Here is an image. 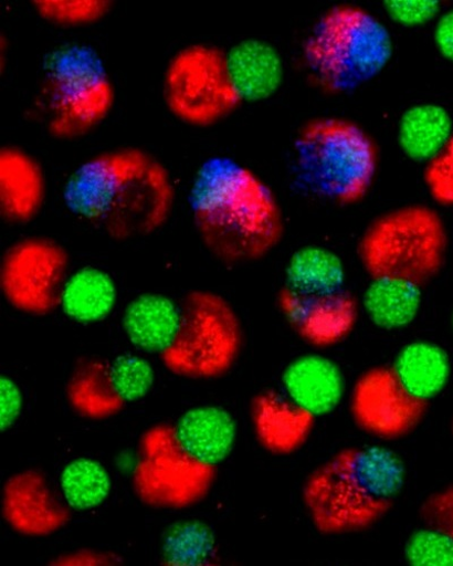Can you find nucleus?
Wrapping results in <instances>:
<instances>
[{"mask_svg":"<svg viewBox=\"0 0 453 566\" xmlns=\"http://www.w3.org/2000/svg\"><path fill=\"white\" fill-rule=\"evenodd\" d=\"M296 174L312 195L349 207L369 195L379 166L373 137L352 120L320 117L308 120L294 142Z\"/></svg>","mask_w":453,"mask_h":566,"instance_id":"6","label":"nucleus"},{"mask_svg":"<svg viewBox=\"0 0 453 566\" xmlns=\"http://www.w3.org/2000/svg\"><path fill=\"white\" fill-rule=\"evenodd\" d=\"M61 488L72 509L85 511L105 502L112 491V480L101 462L80 458L64 468Z\"/></svg>","mask_w":453,"mask_h":566,"instance_id":"24","label":"nucleus"},{"mask_svg":"<svg viewBox=\"0 0 453 566\" xmlns=\"http://www.w3.org/2000/svg\"><path fill=\"white\" fill-rule=\"evenodd\" d=\"M451 328H452V334H453V311H452V314H451Z\"/></svg>","mask_w":453,"mask_h":566,"instance_id":"36","label":"nucleus"},{"mask_svg":"<svg viewBox=\"0 0 453 566\" xmlns=\"http://www.w3.org/2000/svg\"><path fill=\"white\" fill-rule=\"evenodd\" d=\"M391 368L402 388L425 403L445 390L451 377L449 354L440 345L428 340L404 345Z\"/></svg>","mask_w":453,"mask_h":566,"instance_id":"20","label":"nucleus"},{"mask_svg":"<svg viewBox=\"0 0 453 566\" xmlns=\"http://www.w3.org/2000/svg\"><path fill=\"white\" fill-rule=\"evenodd\" d=\"M446 248V230L439 213L428 206L411 205L373 220L361 234L358 256L371 277H400L422 286L442 269Z\"/></svg>","mask_w":453,"mask_h":566,"instance_id":"7","label":"nucleus"},{"mask_svg":"<svg viewBox=\"0 0 453 566\" xmlns=\"http://www.w3.org/2000/svg\"><path fill=\"white\" fill-rule=\"evenodd\" d=\"M286 286L303 295L344 290L346 268L341 258L325 247L307 245L294 252L286 265Z\"/></svg>","mask_w":453,"mask_h":566,"instance_id":"23","label":"nucleus"},{"mask_svg":"<svg viewBox=\"0 0 453 566\" xmlns=\"http://www.w3.org/2000/svg\"><path fill=\"white\" fill-rule=\"evenodd\" d=\"M116 99L115 83L99 53L85 43L65 42L43 59L32 112L51 137L73 142L102 127Z\"/></svg>","mask_w":453,"mask_h":566,"instance_id":"4","label":"nucleus"},{"mask_svg":"<svg viewBox=\"0 0 453 566\" xmlns=\"http://www.w3.org/2000/svg\"><path fill=\"white\" fill-rule=\"evenodd\" d=\"M452 432H453V421H452Z\"/></svg>","mask_w":453,"mask_h":566,"instance_id":"37","label":"nucleus"},{"mask_svg":"<svg viewBox=\"0 0 453 566\" xmlns=\"http://www.w3.org/2000/svg\"><path fill=\"white\" fill-rule=\"evenodd\" d=\"M119 300L114 276L103 268L84 265L71 270L62 290L59 308L80 324H96L108 318Z\"/></svg>","mask_w":453,"mask_h":566,"instance_id":"19","label":"nucleus"},{"mask_svg":"<svg viewBox=\"0 0 453 566\" xmlns=\"http://www.w3.org/2000/svg\"><path fill=\"white\" fill-rule=\"evenodd\" d=\"M257 439L272 454L291 455L308 441L315 417L295 405L284 392L265 391L252 403Z\"/></svg>","mask_w":453,"mask_h":566,"instance_id":"15","label":"nucleus"},{"mask_svg":"<svg viewBox=\"0 0 453 566\" xmlns=\"http://www.w3.org/2000/svg\"><path fill=\"white\" fill-rule=\"evenodd\" d=\"M278 306L297 336L315 349H328L344 343L357 324L360 303L345 290L303 295L285 286Z\"/></svg>","mask_w":453,"mask_h":566,"instance_id":"12","label":"nucleus"},{"mask_svg":"<svg viewBox=\"0 0 453 566\" xmlns=\"http://www.w3.org/2000/svg\"><path fill=\"white\" fill-rule=\"evenodd\" d=\"M189 205L200 242L224 265L259 261L283 240L284 216L274 191L230 157L209 158L198 168Z\"/></svg>","mask_w":453,"mask_h":566,"instance_id":"2","label":"nucleus"},{"mask_svg":"<svg viewBox=\"0 0 453 566\" xmlns=\"http://www.w3.org/2000/svg\"><path fill=\"white\" fill-rule=\"evenodd\" d=\"M434 41L440 54L453 63V9L442 14L436 22Z\"/></svg>","mask_w":453,"mask_h":566,"instance_id":"34","label":"nucleus"},{"mask_svg":"<svg viewBox=\"0 0 453 566\" xmlns=\"http://www.w3.org/2000/svg\"><path fill=\"white\" fill-rule=\"evenodd\" d=\"M72 400L85 409H107L122 400L116 395L109 375V367L89 363L83 366L71 386Z\"/></svg>","mask_w":453,"mask_h":566,"instance_id":"28","label":"nucleus"},{"mask_svg":"<svg viewBox=\"0 0 453 566\" xmlns=\"http://www.w3.org/2000/svg\"><path fill=\"white\" fill-rule=\"evenodd\" d=\"M238 437V423L222 407L202 406L188 410L176 427V440L188 455L206 465L229 458Z\"/></svg>","mask_w":453,"mask_h":566,"instance_id":"18","label":"nucleus"},{"mask_svg":"<svg viewBox=\"0 0 453 566\" xmlns=\"http://www.w3.org/2000/svg\"><path fill=\"white\" fill-rule=\"evenodd\" d=\"M405 483V467L383 446L344 449L317 467L303 488L314 527L325 535L371 528L390 511Z\"/></svg>","mask_w":453,"mask_h":566,"instance_id":"3","label":"nucleus"},{"mask_svg":"<svg viewBox=\"0 0 453 566\" xmlns=\"http://www.w3.org/2000/svg\"><path fill=\"white\" fill-rule=\"evenodd\" d=\"M452 135L449 113L439 105L421 104L402 114L397 137L408 159L428 164L442 151Z\"/></svg>","mask_w":453,"mask_h":566,"instance_id":"22","label":"nucleus"},{"mask_svg":"<svg viewBox=\"0 0 453 566\" xmlns=\"http://www.w3.org/2000/svg\"><path fill=\"white\" fill-rule=\"evenodd\" d=\"M113 388L123 402L144 399L155 386L156 371L151 363L141 356L124 354L109 366Z\"/></svg>","mask_w":453,"mask_h":566,"instance_id":"27","label":"nucleus"},{"mask_svg":"<svg viewBox=\"0 0 453 566\" xmlns=\"http://www.w3.org/2000/svg\"><path fill=\"white\" fill-rule=\"evenodd\" d=\"M70 272V256L61 243L45 235H27L3 254L0 291L19 312L48 314L60 306Z\"/></svg>","mask_w":453,"mask_h":566,"instance_id":"10","label":"nucleus"},{"mask_svg":"<svg viewBox=\"0 0 453 566\" xmlns=\"http://www.w3.org/2000/svg\"><path fill=\"white\" fill-rule=\"evenodd\" d=\"M161 94L170 116L197 129L219 125L243 105L225 51L207 42L181 46L169 59L162 74Z\"/></svg>","mask_w":453,"mask_h":566,"instance_id":"8","label":"nucleus"},{"mask_svg":"<svg viewBox=\"0 0 453 566\" xmlns=\"http://www.w3.org/2000/svg\"><path fill=\"white\" fill-rule=\"evenodd\" d=\"M426 410L428 403L402 388L391 366L362 373L350 392V413L359 430L383 441L410 436Z\"/></svg>","mask_w":453,"mask_h":566,"instance_id":"11","label":"nucleus"},{"mask_svg":"<svg viewBox=\"0 0 453 566\" xmlns=\"http://www.w3.org/2000/svg\"><path fill=\"white\" fill-rule=\"evenodd\" d=\"M424 182L438 205L453 207V135L442 151L426 164Z\"/></svg>","mask_w":453,"mask_h":566,"instance_id":"30","label":"nucleus"},{"mask_svg":"<svg viewBox=\"0 0 453 566\" xmlns=\"http://www.w3.org/2000/svg\"><path fill=\"white\" fill-rule=\"evenodd\" d=\"M404 557L412 566H453V546L441 533L423 526L408 538Z\"/></svg>","mask_w":453,"mask_h":566,"instance_id":"29","label":"nucleus"},{"mask_svg":"<svg viewBox=\"0 0 453 566\" xmlns=\"http://www.w3.org/2000/svg\"><path fill=\"white\" fill-rule=\"evenodd\" d=\"M49 184L39 160L18 146L0 150V214L11 226H24L41 213Z\"/></svg>","mask_w":453,"mask_h":566,"instance_id":"13","label":"nucleus"},{"mask_svg":"<svg viewBox=\"0 0 453 566\" xmlns=\"http://www.w3.org/2000/svg\"><path fill=\"white\" fill-rule=\"evenodd\" d=\"M232 81L244 103H262L280 91L285 77L282 55L274 44L249 38L225 51Z\"/></svg>","mask_w":453,"mask_h":566,"instance_id":"16","label":"nucleus"},{"mask_svg":"<svg viewBox=\"0 0 453 566\" xmlns=\"http://www.w3.org/2000/svg\"><path fill=\"white\" fill-rule=\"evenodd\" d=\"M283 392L316 417L334 412L346 396V379L331 358L309 353L292 360L282 375Z\"/></svg>","mask_w":453,"mask_h":566,"instance_id":"14","label":"nucleus"},{"mask_svg":"<svg viewBox=\"0 0 453 566\" xmlns=\"http://www.w3.org/2000/svg\"><path fill=\"white\" fill-rule=\"evenodd\" d=\"M388 18L404 28H419L433 21L441 11L436 0H386Z\"/></svg>","mask_w":453,"mask_h":566,"instance_id":"31","label":"nucleus"},{"mask_svg":"<svg viewBox=\"0 0 453 566\" xmlns=\"http://www.w3.org/2000/svg\"><path fill=\"white\" fill-rule=\"evenodd\" d=\"M180 323V304L156 292L131 298L122 317L124 333L135 348L160 355L175 343Z\"/></svg>","mask_w":453,"mask_h":566,"instance_id":"17","label":"nucleus"},{"mask_svg":"<svg viewBox=\"0 0 453 566\" xmlns=\"http://www.w3.org/2000/svg\"><path fill=\"white\" fill-rule=\"evenodd\" d=\"M181 323L172 346L162 354L176 374L217 377L229 371L242 348V327L232 307L210 291H193L180 303Z\"/></svg>","mask_w":453,"mask_h":566,"instance_id":"9","label":"nucleus"},{"mask_svg":"<svg viewBox=\"0 0 453 566\" xmlns=\"http://www.w3.org/2000/svg\"><path fill=\"white\" fill-rule=\"evenodd\" d=\"M387 25L365 8L340 4L326 11L303 43L310 81L328 94H345L378 77L393 56Z\"/></svg>","mask_w":453,"mask_h":566,"instance_id":"5","label":"nucleus"},{"mask_svg":"<svg viewBox=\"0 0 453 566\" xmlns=\"http://www.w3.org/2000/svg\"><path fill=\"white\" fill-rule=\"evenodd\" d=\"M9 46L8 40L2 38V40H0V70H2V72L8 64Z\"/></svg>","mask_w":453,"mask_h":566,"instance_id":"35","label":"nucleus"},{"mask_svg":"<svg viewBox=\"0 0 453 566\" xmlns=\"http://www.w3.org/2000/svg\"><path fill=\"white\" fill-rule=\"evenodd\" d=\"M420 515L424 526L441 533L453 546V486L430 495L424 501Z\"/></svg>","mask_w":453,"mask_h":566,"instance_id":"32","label":"nucleus"},{"mask_svg":"<svg viewBox=\"0 0 453 566\" xmlns=\"http://www.w3.org/2000/svg\"><path fill=\"white\" fill-rule=\"evenodd\" d=\"M23 394L11 377H0V431L7 432L17 422L23 409Z\"/></svg>","mask_w":453,"mask_h":566,"instance_id":"33","label":"nucleus"},{"mask_svg":"<svg viewBox=\"0 0 453 566\" xmlns=\"http://www.w3.org/2000/svg\"><path fill=\"white\" fill-rule=\"evenodd\" d=\"M212 531L199 522L171 526L165 535L162 554L171 565H200L214 548Z\"/></svg>","mask_w":453,"mask_h":566,"instance_id":"26","label":"nucleus"},{"mask_svg":"<svg viewBox=\"0 0 453 566\" xmlns=\"http://www.w3.org/2000/svg\"><path fill=\"white\" fill-rule=\"evenodd\" d=\"M34 13L45 23L64 30L94 27L113 11L108 0H34Z\"/></svg>","mask_w":453,"mask_h":566,"instance_id":"25","label":"nucleus"},{"mask_svg":"<svg viewBox=\"0 0 453 566\" xmlns=\"http://www.w3.org/2000/svg\"><path fill=\"white\" fill-rule=\"evenodd\" d=\"M62 195L74 218L114 241L126 242L166 226L177 188L170 170L152 154L120 147L82 161L69 175Z\"/></svg>","mask_w":453,"mask_h":566,"instance_id":"1","label":"nucleus"},{"mask_svg":"<svg viewBox=\"0 0 453 566\" xmlns=\"http://www.w3.org/2000/svg\"><path fill=\"white\" fill-rule=\"evenodd\" d=\"M423 296L418 283L393 276L372 277L360 306L370 321L386 332L410 326L419 316Z\"/></svg>","mask_w":453,"mask_h":566,"instance_id":"21","label":"nucleus"}]
</instances>
